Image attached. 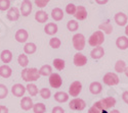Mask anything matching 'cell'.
Wrapping results in <instances>:
<instances>
[{
  "mask_svg": "<svg viewBox=\"0 0 128 113\" xmlns=\"http://www.w3.org/2000/svg\"><path fill=\"white\" fill-rule=\"evenodd\" d=\"M20 76H22V78L25 81H27L29 84H32L33 81L38 80L41 75L39 74V70L36 67H30V68H24L22 70Z\"/></svg>",
  "mask_w": 128,
  "mask_h": 113,
  "instance_id": "obj_1",
  "label": "cell"
},
{
  "mask_svg": "<svg viewBox=\"0 0 128 113\" xmlns=\"http://www.w3.org/2000/svg\"><path fill=\"white\" fill-rule=\"evenodd\" d=\"M104 42V34L102 31H95L88 38V44L93 48L102 46Z\"/></svg>",
  "mask_w": 128,
  "mask_h": 113,
  "instance_id": "obj_2",
  "label": "cell"
},
{
  "mask_svg": "<svg viewBox=\"0 0 128 113\" xmlns=\"http://www.w3.org/2000/svg\"><path fill=\"white\" fill-rule=\"evenodd\" d=\"M72 44H73V47L75 48L78 52L82 51L85 48V45H86V40H85L84 35L81 33L75 34L72 38Z\"/></svg>",
  "mask_w": 128,
  "mask_h": 113,
  "instance_id": "obj_3",
  "label": "cell"
},
{
  "mask_svg": "<svg viewBox=\"0 0 128 113\" xmlns=\"http://www.w3.org/2000/svg\"><path fill=\"white\" fill-rule=\"evenodd\" d=\"M102 81L106 86H109V87H114L117 86L119 84V76L116 73H106L104 77H102Z\"/></svg>",
  "mask_w": 128,
  "mask_h": 113,
  "instance_id": "obj_4",
  "label": "cell"
},
{
  "mask_svg": "<svg viewBox=\"0 0 128 113\" xmlns=\"http://www.w3.org/2000/svg\"><path fill=\"white\" fill-rule=\"evenodd\" d=\"M69 107L74 111H82L86 108V102L81 98H74L69 103Z\"/></svg>",
  "mask_w": 128,
  "mask_h": 113,
  "instance_id": "obj_5",
  "label": "cell"
},
{
  "mask_svg": "<svg viewBox=\"0 0 128 113\" xmlns=\"http://www.w3.org/2000/svg\"><path fill=\"white\" fill-rule=\"evenodd\" d=\"M82 92V84L79 80H75L70 85L69 87V96H72L74 98H77L80 93Z\"/></svg>",
  "mask_w": 128,
  "mask_h": 113,
  "instance_id": "obj_6",
  "label": "cell"
},
{
  "mask_svg": "<svg viewBox=\"0 0 128 113\" xmlns=\"http://www.w3.org/2000/svg\"><path fill=\"white\" fill-rule=\"evenodd\" d=\"M48 81H49L50 87L53 88V89H60L62 86V78L60 75H58L56 73H53L49 76Z\"/></svg>",
  "mask_w": 128,
  "mask_h": 113,
  "instance_id": "obj_7",
  "label": "cell"
},
{
  "mask_svg": "<svg viewBox=\"0 0 128 113\" xmlns=\"http://www.w3.org/2000/svg\"><path fill=\"white\" fill-rule=\"evenodd\" d=\"M32 9H33V3L32 1H29V0H24L20 4V12L23 16H28L31 14Z\"/></svg>",
  "mask_w": 128,
  "mask_h": 113,
  "instance_id": "obj_8",
  "label": "cell"
},
{
  "mask_svg": "<svg viewBox=\"0 0 128 113\" xmlns=\"http://www.w3.org/2000/svg\"><path fill=\"white\" fill-rule=\"evenodd\" d=\"M73 63L77 67H82L87 63V57L81 52H77L73 57Z\"/></svg>",
  "mask_w": 128,
  "mask_h": 113,
  "instance_id": "obj_9",
  "label": "cell"
},
{
  "mask_svg": "<svg viewBox=\"0 0 128 113\" xmlns=\"http://www.w3.org/2000/svg\"><path fill=\"white\" fill-rule=\"evenodd\" d=\"M100 103L102 106V111H108L109 109L115 107L117 101L114 97H106L100 100Z\"/></svg>",
  "mask_w": 128,
  "mask_h": 113,
  "instance_id": "obj_10",
  "label": "cell"
},
{
  "mask_svg": "<svg viewBox=\"0 0 128 113\" xmlns=\"http://www.w3.org/2000/svg\"><path fill=\"white\" fill-rule=\"evenodd\" d=\"M114 20L119 27H126L128 23V16L126 13L120 11V12H117L114 15Z\"/></svg>",
  "mask_w": 128,
  "mask_h": 113,
  "instance_id": "obj_11",
  "label": "cell"
},
{
  "mask_svg": "<svg viewBox=\"0 0 128 113\" xmlns=\"http://www.w3.org/2000/svg\"><path fill=\"white\" fill-rule=\"evenodd\" d=\"M87 15H88V12H87V9L85 6L83 5H79L77 6V10H76V13L74 15L75 19L77 20H84L87 18Z\"/></svg>",
  "mask_w": 128,
  "mask_h": 113,
  "instance_id": "obj_12",
  "label": "cell"
},
{
  "mask_svg": "<svg viewBox=\"0 0 128 113\" xmlns=\"http://www.w3.org/2000/svg\"><path fill=\"white\" fill-rule=\"evenodd\" d=\"M20 108L25 111H29L31 109H33V106H34V103H33V100H32L31 97L29 96H25L22 98L20 100Z\"/></svg>",
  "mask_w": 128,
  "mask_h": 113,
  "instance_id": "obj_13",
  "label": "cell"
},
{
  "mask_svg": "<svg viewBox=\"0 0 128 113\" xmlns=\"http://www.w3.org/2000/svg\"><path fill=\"white\" fill-rule=\"evenodd\" d=\"M28 38H29V34L27 32V30H25V29L18 30L16 35H14V39L18 41V43H25V42H27Z\"/></svg>",
  "mask_w": 128,
  "mask_h": 113,
  "instance_id": "obj_14",
  "label": "cell"
},
{
  "mask_svg": "<svg viewBox=\"0 0 128 113\" xmlns=\"http://www.w3.org/2000/svg\"><path fill=\"white\" fill-rule=\"evenodd\" d=\"M20 9L18 7H10L7 10V18L10 20V22H16V20L20 18Z\"/></svg>",
  "mask_w": 128,
  "mask_h": 113,
  "instance_id": "obj_15",
  "label": "cell"
},
{
  "mask_svg": "<svg viewBox=\"0 0 128 113\" xmlns=\"http://www.w3.org/2000/svg\"><path fill=\"white\" fill-rule=\"evenodd\" d=\"M26 87H24L22 84H16L12 88V93L16 97H23L26 93Z\"/></svg>",
  "mask_w": 128,
  "mask_h": 113,
  "instance_id": "obj_16",
  "label": "cell"
},
{
  "mask_svg": "<svg viewBox=\"0 0 128 113\" xmlns=\"http://www.w3.org/2000/svg\"><path fill=\"white\" fill-rule=\"evenodd\" d=\"M104 55V47L100 46V47H95L93 48L91 51H90V56L92 59H95V60H98L100 58H102Z\"/></svg>",
  "mask_w": 128,
  "mask_h": 113,
  "instance_id": "obj_17",
  "label": "cell"
},
{
  "mask_svg": "<svg viewBox=\"0 0 128 113\" xmlns=\"http://www.w3.org/2000/svg\"><path fill=\"white\" fill-rule=\"evenodd\" d=\"M98 29H100V31H102L104 35H111L113 33V30H114L112 24L110 23V20H106V22L102 23L98 26Z\"/></svg>",
  "mask_w": 128,
  "mask_h": 113,
  "instance_id": "obj_18",
  "label": "cell"
},
{
  "mask_svg": "<svg viewBox=\"0 0 128 113\" xmlns=\"http://www.w3.org/2000/svg\"><path fill=\"white\" fill-rule=\"evenodd\" d=\"M44 32L46 35L49 36H53L58 32V27L56 23H48L46 24V26L44 27Z\"/></svg>",
  "mask_w": 128,
  "mask_h": 113,
  "instance_id": "obj_19",
  "label": "cell"
},
{
  "mask_svg": "<svg viewBox=\"0 0 128 113\" xmlns=\"http://www.w3.org/2000/svg\"><path fill=\"white\" fill-rule=\"evenodd\" d=\"M116 46L119 50H126L128 48V38L126 36H120L116 40Z\"/></svg>",
  "mask_w": 128,
  "mask_h": 113,
  "instance_id": "obj_20",
  "label": "cell"
},
{
  "mask_svg": "<svg viewBox=\"0 0 128 113\" xmlns=\"http://www.w3.org/2000/svg\"><path fill=\"white\" fill-rule=\"evenodd\" d=\"M102 91V85L100 81H92L89 85V92L92 95H98Z\"/></svg>",
  "mask_w": 128,
  "mask_h": 113,
  "instance_id": "obj_21",
  "label": "cell"
},
{
  "mask_svg": "<svg viewBox=\"0 0 128 113\" xmlns=\"http://www.w3.org/2000/svg\"><path fill=\"white\" fill-rule=\"evenodd\" d=\"M64 16H65V14H64V11L62 8L54 7L51 10V17L54 22H60V20H62Z\"/></svg>",
  "mask_w": 128,
  "mask_h": 113,
  "instance_id": "obj_22",
  "label": "cell"
},
{
  "mask_svg": "<svg viewBox=\"0 0 128 113\" xmlns=\"http://www.w3.org/2000/svg\"><path fill=\"white\" fill-rule=\"evenodd\" d=\"M48 17H49L48 13L44 11V10H39V11L35 13V19L39 24H45L48 20Z\"/></svg>",
  "mask_w": 128,
  "mask_h": 113,
  "instance_id": "obj_23",
  "label": "cell"
},
{
  "mask_svg": "<svg viewBox=\"0 0 128 113\" xmlns=\"http://www.w3.org/2000/svg\"><path fill=\"white\" fill-rule=\"evenodd\" d=\"M12 75V69L9 65L7 64H3L0 66V76L3 78H8Z\"/></svg>",
  "mask_w": 128,
  "mask_h": 113,
  "instance_id": "obj_24",
  "label": "cell"
},
{
  "mask_svg": "<svg viewBox=\"0 0 128 113\" xmlns=\"http://www.w3.org/2000/svg\"><path fill=\"white\" fill-rule=\"evenodd\" d=\"M53 97H54V100L58 103H66V102H68L70 96L66 92H56Z\"/></svg>",
  "mask_w": 128,
  "mask_h": 113,
  "instance_id": "obj_25",
  "label": "cell"
},
{
  "mask_svg": "<svg viewBox=\"0 0 128 113\" xmlns=\"http://www.w3.org/2000/svg\"><path fill=\"white\" fill-rule=\"evenodd\" d=\"M0 59H1V61L3 63H9L10 61L12 60V51L10 50H3L1 53H0Z\"/></svg>",
  "mask_w": 128,
  "mask_h": 113,
  "instance_id": "obj_26",
  "label": "cell"
},
{
  "mask_svg": "<svg viewBox=\"0 0 128 113\" xmlns=\"http://www.w3.org/2000/svg\"><path fill=\"white\" fill-rule=\"evenodd\" d=\"M114 68H115L116 74H124L126 68H127L126 62L124 60H117L116 63H115V67Z\"/></svg>",
  "mask_w": 128,
  "mask_h": 113,
  "instance_id": "obj_27",
  "label": "cell"
},
{
  "mask_svg": "<svg viewBox=\"0 0 128 113\" xmlns=\"http://www.w3.org/2000/svg\"><path fill=\"white\" fill-rule=\"evenodd\" d=\"M36 50H37V46L35 43H26L25 46H24V52L26 55H32V54H34L36 52Z\"/></svg>",
  "mask_w": 128,
  "mask_h": 113,
  "instance_id": "obj_28",
  "label": "cell"
},
{
  "mask_svg": "<svg viewBox=\"0 0 128 113\" xmlns=\"http://www.w3.org/2000/svg\"><path fill=\"white\" fill-rule=\"evenodd\" d=\"M39 74L40 75L42 76H50L53 73H52V67L51 65L49 64H44V65H42L39 69Z\"/></svg>",
  "mask_w": 128,
  "mask_h": 113,
  "instance_id": "obj_29",
  "label": "cell"
},
{
  "mask_svg": "<svg viewBox=\"0 0 128 113\" xmlns=\"http://www.w3.org/2000/svg\"><path fill=\"white\" fill-rule=\"evenodd\" d=\"M53 66H54V68L58 71H62L65 69V66H66V61L62 59V58H56L53 59Z\"/></svg>",
  "mask_w": 128,
  "mask_h": 113,
  "instance_id": "obj_30",
  "label": "cell"
},
{
  "mask_svg": "<svg viewBox=\"0 0 128 113\" xmlns=\"http://www.w3.org/2000/svg\"><path fill=\"white\" fill-rule=\"evenodd\" d=\"M26 90H27V92L29 93V95L32 96V97L37 96L38 93H39L38 87H37L35 84H33V83H32V84H28L27 87H26Z\"/></svg>",
  "mask_w": 128,
  "mask_h": 113,
  "instance_id": "obj_31",
  "label": "cell"
},
{
  "mask_svg": "<svg viewBox=\"0 0 128 113\" xmlns=\"http://www.w3.org/2000/svg\"><path fill=\"white\" fill-rule=\"evenodd\" d=\"M102 106L100 100V101H96L95 103H93V105L88 109L87 113H102Z\"/></svg>",
  "mask_w": 128,
  "mask_h": 113,
  "instance_id": "obj_32",
  "label": "cell"
},
{
  "mask_svg": "<svg viewBox=\"0 0 128 113\" xmlns=\"http://www.w3.org/2000/svg\"><path fill=\"white\" fill-rule=\"evenodd\" d=\"M18 63L20 64V66H22L24 68H27L28 64H29V58L25 53L20 54L18 57Z\"/></svg>",
  "mask_w": 128,
  "mask_h": 113,
  "instance_id": "obj_33",
  "label": "cell"
},
{
  "mask_svg": "<svg viewBox=\"0 0 128 113\" xmlns=\"http://www.w3.org/2000/svg\"><path fill=\"white\" fill-rule=\"evenodd\" d=\"M67 29L70 32H76L79 29V23L76 19H71L67 23Z\"/></svg>",
  "mask_w": 128,
  "mask_h": 113,
  "instance_id": "obj_34",
  "label": "cell"
},
{
  "mask_svg": "<svg viewBox=\"0 0 128 113\" xmlns=\"http://www.w3.org/2000/svg\"><path fill=\"white\" fill-rule=\"evenodd\" d=\"M33 111H34V113H45L46 112V106H45V104L41 103V102H38V103L34 104Z\"/></svg>",
  "mask_w": 128,
  "mask_h": 113,
  "instance_id": "obj_35",
  "label": "cell"
},
{
  "mask_svg": "<svg viewBox=\"0 0 128 113\" xmlns=\"http://www.w3.org/2000/svg\"><path fill=\"white\" fill-rule=\"evenodd\" d=\"M62 45V42H60V40L56 37H53L49 40V46L52 48V49H58Z\"/></svg>",
  "mask_w": 128,
  "mask_h": 113,
  "instance_id": "obj_36",
  "label": "cell"
},
{
  "mask_svg": "<svg viewBox=\"0 0 128 113\" xmlns=\"http://www.w3.org/2000/svg\"><path fill=\"white\" fill-rule=\"evenodd\" d=\"M66 12L69 14V15H75L76 13V10H77V6L74 4V3H68L66 5Z\"/></svg>",
  "mask_w": 128,
  "mask_h": 113,
  "instance_id": "obj_37",
  "label": "cell"
},
{
  "mask_svg": "<svg viewBox=\"0 0 128 113\" xmlns=\"http://www.w3.org/2000/svg\"><path fill=\"white\" fill-rule=\"evenodd\" d=\"M39 94H40V96H41L42 99L47 100V99H49L50 96H51V92H50V90H49L48 88H43V89H41V90L39 91Z\"/></svg>",
  "mask_w": 128,
  "mask_h": 113,
  "instance_id": "obj_38",
  "label": "cell"
},
{
  "mask_svg": "<svg viewBox=\"0 0 128 113\" xmlns=\"http://www.w3.org/2000/svg\"><path fill=\"white\" fill-rule=\"evenodd\" d=\"M10 8V1L9 0H0V10L5 11Z\"/></svg>",
  "mask_w": 128,
  "mask_h": 113,
  "instance_id": "obj_39",
  "label": "cell"
},
{
  "mask_svg": "<svg viewBox=\"0 0 128 113\" xmlns=\"http://www.w3.org/2000/svg\"><path fill=\"white\" fill-rule=\"evenodd\" d=\"M8 95V89L5 85L0 84V99H4Z\"/></svg>",
  "mask_w": 128,
  "mask_h": 113,
  "instance_id": "obj_40",
  "label": "cell"
},
{
  "mask_svg": "<svg viewBox=\"0 0 128 113\" xmlns=\"http://www.w3.org/2000/svg\"><path fill=\"white\" fill-rule=\"evenodd\" d=\"M34 3L36 4L37 7L43 8V7H46V5L49 3V0H35Z\"/></svg>",
  "mask_w": 128,
  "mask_h": 113,
  "instance_id": "obj_41",
  "label": "cell"
},
{
  "mask_svg": "<svg viewBox=\"0 0 128 113\" xmlns=\"http://www.w3.org/2000/svg\"><path fill=\"white\" fill-rule=\"evenodd\" d=\"M51 113H66V111L60 106H54L51 110Z\"/></svg>",
  "mask_w": 128,
  "mask_h": 113,
  "instance_id": "obj_42",
  "label": "cell"
},
{
  "mask_svg": "<svg viewBox=\"0 0 128 113\" xmlns=\"http://www.w3.org/2000/svg\"><path fill=\"white\" fill-rule=\"evenodd\" d=\"M122 100L124 101V103L128 105V91H125L122 93Z\"/></svg>",
  "mask_w": 128,
  "mask_h": 113,
  "instance_id": "obj_43",
  "label": "cell"
},
{
  "mask_svg": "<svg viewBox=\"0 0 128 113\" xmlns=\"http://www.w3.org/2000/svg\"><path fill=\"white\" fill-rule=\"evenodd\" d=\"M0 113H8V108L4 105H0Z\"/></svg>",
  "mask_w": 128,
  "mask_h": 113,
  "instance_id": "obj_44",
  "label": "cell"
},
{
  "mask_svg": "<svg viewBox=\"0 0 128 113\" xmlns=\"http://www.w3.org/2000/svg\"><path fill=\"white\" fill-rule=\"evenodd\" d=\"M95 2H96L98 4H100V5H104V4L108 3L109 1H108V0H104V1H100V0H96Z\"/></svg>",
  "mask_w": 128,
  "mask_h": 113,
  "instance_id": "obj_45",
  "label": "cell"
},
{
  "mask_svg": "<svg viewBox=\"0 0 128 113\" xmlns=\"http://www.w3.org/2000/svg\"><path fill=\"white\" fill-rule=\"evenodd\" d=\"M124 32H125V36L128 38V24H127V26L125 27V31H124Z\"/></svg>",
  "mask_w": 128,
  "mask_h": 113,
  "instance_id": "obj_46",
  "label": "cell"
},
{
  "mask_svg": "<svg viewBox=\"0 0 128 113\" xmlns=\"http://www.w3.org/2000/svg\"><path fill=\"white\" fill-rule=\"evenodd\" d=\"M109 113H120V111L117 109H112V111H110Z\"/></svg>",
  "mask_w": 128,
  "mask_h": 113,
  "instance_id": "obj_47",
  "label": "cell"
},
{
  "mask_svg": "<svg viewBox=\"0 0 128 113\" xmlns=\"http://www.w3.org/2000/svg\"><path fill=\"white\" fill-rule=\"evenodd\" d=\"M125 75H126V77H128V66H127V68H126V70H125Z\"/></svg>",
  "mask_w": 128,
  "mask_h": 113,
  "instance_id": "obj_48",
  "label": "cell"
},
{
  "mask_svg": "<svg viewBox=\"0 0 128 113\" xmlns=\"http://www.w3.org/2000/svg\"><path fill=\"white\" fill-rule=\"evenodd\" d=\"M127 16H128V15H127Z\"/></svg>",
  "mask_w": 128,
  "mask_h": 113,
  "instance_id": "obj_49",
  "label": "cell"
}]
</instances>
